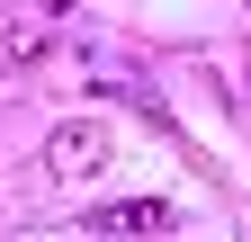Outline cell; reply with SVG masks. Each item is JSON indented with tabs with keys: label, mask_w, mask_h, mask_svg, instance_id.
<instances>
[{
	"label": "cell",
	"mask_w": 251,
	"mask_h": 242,
	"mask_svg": "<svg viewBox=\"0 0 251 242\" xmlns=\"http://www.w3.org/2000/svg\"><path fill=\"white\" fill-rule=\"evenodd\" d=\"M45 9H72V0H45Z\"/></svg>",
	"instance_id": "3"
},
{
	"label": "cell",
	"mask_w": 251,
	"mask_h": 242,
	"mask_svg": "<svg viewBox=\"0 0 251 242\" xmlns=\"http://www.w3.org/2000/svg\"><path fill=\"white\" fill-rule=\"evenodd\" d=\"M90 224H99V233H162L171 206L162 197H126V206H90Z\"/></svg>",
	"instance_id": "2"
},
{
	"label": "cell",
	"mask_w": 251,
	"mask_h": 242,
	"mask_svg": "<svg viewBox=\"0 0 251 242\" xmlns=\"http://www.w3.org/2000/svg\"><path fill=\"white\" fill-rule=\"evenodd\" d=\"M108 153H117V135L108 126H90V117H72V126H54L45 135V179H90V170H108Z\"/></svg>",
	"instance_id": "1"
}]
</instances>
